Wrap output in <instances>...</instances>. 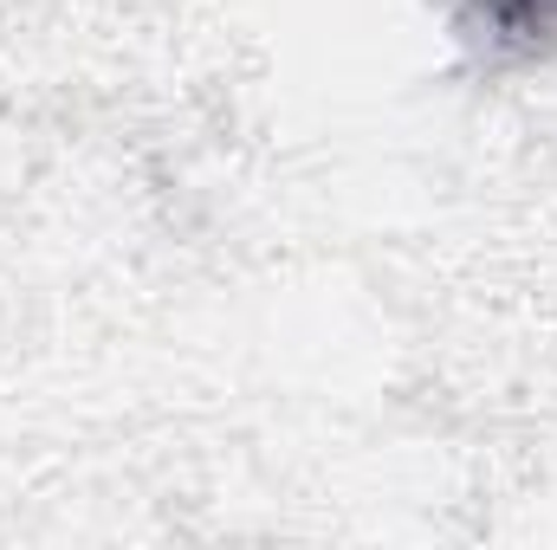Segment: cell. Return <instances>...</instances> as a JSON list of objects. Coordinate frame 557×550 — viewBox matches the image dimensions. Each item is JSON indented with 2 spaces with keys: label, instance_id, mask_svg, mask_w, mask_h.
Instances as JSON below:
<instances>
[{
  "label": "cell",
  "instance_id": "obj_1",
  "mask_svg": "<svg viewBox=\"0 0 557 550\" xmlns=\"http://www.w3.org/2000/svg\"><path fill=\"white\" fill-rule=\"evenodd\" d=\"M454 26L499 65L557 52V0H454Z\"/></svg>",
  "mask_w": 557,
  "mask_h": 550
}]
</instances>
